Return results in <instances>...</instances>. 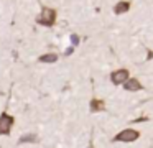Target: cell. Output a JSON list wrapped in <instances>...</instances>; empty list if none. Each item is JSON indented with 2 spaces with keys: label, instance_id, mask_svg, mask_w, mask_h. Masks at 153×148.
Segmentation results:
<instances>
[{
  "label": "cell",
  "instance_id": "6da1fadb",
  "mask_svg": "<svg viewBox=\"0 0 153 148\" xmlns=\"http://www.w3.org/2000/svg\"><path fill=\"white\" fill-rule=\"evenodd\" d=\"M36 22L43 26H53L54 22H56V10L50 8V7H43V10L38 15Z\"/></svg>",
  "mask_w": 153,
  "mask_h": 148
},
{
  "label": "cell",
  "instance_id": "7a4b0ae2",
  "mask_svg": "<svg viewBox=\"0 0 153 148\" xmlns=\"http://www.w3.org/2000/svg\"><path fill=\"white\" fill-rule=\"evenodd\" d=\"M138 137H140V132L138 130L125 128V130L119 132V133L114 137V141H127V143H130V141H135Z\"/></svg>",
  "mask_w": 153,
  "mask_h": 148
},
{
  "label": "cell",
  "instance_id": "3957f363",
  "mask_svg": "<svg viewBox=\"0 0 153 148\" xmlns=\"http://www.w3.org/2000/svg\"><path fill=\"white\" fill-rule=\"evenodd\" d=\"M15 123V118L8 114H2L0 115V135H8L12 132V127Z\"/></svg>",
  "mask_w": 153,
  "mask_h": 148
},
{
  "label": "cell",
  "instance_id": "277c9868",
  "mask_svg": "<svg viewBox=\"0 0 153 148\" xmlns=\"http://www.w3.org/2000/svg\"><path fill=\"white\" fill-rule=\"evenodd\" d=\"M127 79H128V69H125V68L117 69V71H114L112 74H110V81H112V84H115V86L123 84Z\"/></svg>",
  "mask_w": 153,
  "mask_h": 148
},
{
  "label": "cell",
  "instance_id": "5b68a950",
  "mask_svg": "<svg viewBox=\"0 0 153 148\" xmlns=\"http://www.w3.org/2000/svg\"><path fill=\"white\" fill-rule=\"evenodd\" d=\"M105 110V102L100 100V99H92L91 100V112L96 114V112H102Z\"/></svg>",
  "mask_w": 153,
  "mask_h": 148
},
{
  "label": "cell",
  "instance_id": "8992f818",
  "mask_svg": "<svg viewBox=\"0 0 153 148\" xmlns=\"http://www.w3.org/2000/svg\"><path fill=\"white\" fill-rule=\"evenodd\" d=\"M123 87L127 89V91H140L142 87V84H140V81H137V79H127L125 82H123Z\"/></svg>",
  "mask_w": 153,
  "mask_h": 148
},
{
  "label": "cell",
  "instance_id": "52a82bcc",
  "mask_svg": "<svg viewBox=\"0 0 153 148\" xmlns=\"http://www.w3.org/2000/svg\"><path fill=\"white\" fill-rule=\"evenodd\" d=\"M130 10V2H119L115 7H114V12L117 13V15H122V13H125V12H128Z\"/></svg>",
  "mask_w": 153,
  "mask_h": 148
},
{
  "label": "cell",
  "instance_id": "ba28073f",
  "mask_svg": "<svg viewBox=\"0 0 153 148\" xmlns=\"http://www.w3.org/2000/svg\"><path fill=\"white\" fill-rule=\"evenodd\" d=\"M58 59H59V56H58L56 53H46V54L40 56L38 61H41V62H56Z\"/></svg>",
  "mask_w": 153,
  "mask_h": 148
},
{
  "label": "cell",
  "instance_id": "9c48e42d",
  "mask_svg": "<svg viewBox=\"0 0 153 148\" xmlns=\"http://www.w3.org/2000/svg\"><path fill=\"white\" fill-rule=\"evenodd\" d=\"M30 141H38L36 140V135H33V133H28V135H23V137L18 140V143H30Z\"/></svg>",
  "mask_w": 153,
  "mask_h": 148
},
{
  "label": "cell",
  "instance_id": "30bf717a",
  "mask_svg": "<svg viewBox=\"0 0 153 148\" xmlns=\"http://www.w3.org/2000/svg\"><path fill=\"white\" fill-rule=\"evenodd\" d=\"M71 39H73V45H77V43H79V38H77L76 35H73V36H71Z\"/></svg>",
  "mask_w": 153,
  "mask_h": 148
},
{
  "label": "cell",
  "instance_id": "8fae6325",
  "mask_svg": "<svg viewBox=\"0 0 153 148\" xmlns=\"http://www.w3.org/2000/svg\"><path fill=\"white\" fill-rule=\"evenodd\" d=\"M73 51H74V48H73V46H69V48H68V51H66V56H69Z\"/></svg>",
  "mask_w": 153,
  "mask_h": 148
}]
</instances>
